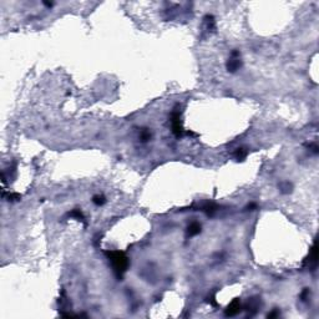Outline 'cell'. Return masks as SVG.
Wrapping results in <instances>:
<instances>
[{
  "label": "cell",
  "instance_id": "cell-1",
  "mask_svg": "<svg viewBox=\"0 0 319 319\" xmlns=\"http://www.w3.org/2000/svg\"><path fill=\"white\" fill-rule=\"evenodd\" d=\"M106 254L111 261V264L114 267V272L116 273V276L119 278H122L124 273L127 271V267H128V259L126 254L120 251H111V252H107Z\"/></svg>",
  "mask_w": 319,
  "mask_h": 319
},
{
  "label": "cell",
  "instance_id": "cell-2",
  "mask_svg": "<svg viewBox=\"0 0 319 319\" xmlns=\"http://www.w3.org/2000/svg\"><path fill=\"white\" fill-rule=\"evenodd\" d=\"M171 124H172V132L176 136H181L183 133L182 124H181V114L180 111H173L171 115Z\"/></svg>",
  "mask_w": 319,
  "mask_h": 319
},
{
  "label": "cell",
  "instance_id": "cell-3",
  "mask_svg": "<svg viewBox=\"0 0 319 319\" xmlns=\"http://www.w3.org/2000/svg\"><path fill=\"white\" fill-rule=\"evenodd\" d=\"M239 56H241L239 51H237V50H233V51H232V56H231V59H229L228 62H227V69H228V71L236 72L239 67H241L242 61H241V59H239Z\"/></svg>",
  "mask_w": 319,
  "mask_h": 319
},
{
  "label": "cell",
  "instance_id": "cell-4",
  "mask_svg": "<svg viewBox=\"0 0 319 319\" xmlns=\"http://www.w3.org/2000/svg\"><path fill=\"white\" fill-rule=\"evenodd\" d=\"M241 309H242V305H241V302H239V299H234V300H232L231 304L227 307V309H226V315H227V317H233V315H236V314H238L239 312H241Z\"/></svg>",
  "mask_w": 319,
  "mask_h": 319
},
{
  "label": "cell",
  "instance_id": "cell-5",
  "mask_svg": "<svg viewBox=\"0 0 319 319\" xmlns=\"http://www.w3.org/2000/svg\"><path fill=\"white\" fill-rule=\"evenodd\" d=\"M201 232V226L197 223V222H193V223H191L190 226H188V228H187V233H188V236H197L198 233Z\"/></svg>",
  "mask_w": 319,
  "mask_h": 319
},
{
  "label": "cell",
  "instance_id": "cell-6",
  "mask_svg": "<svg viewBox=\"0 0 319 319\" xmlns=\"http://www.w3.org/2000/svg\"><path fill=\"white\" fill-rule=\"evenodd\" d=\"M69 216L70 217H75L76 219H79V221H85V217H84V214H83V212L80 211V209H74V211H71L70 213H69Z\"/></svg>",
  "mask_w": 319,
  "mask_h": 319
},
{
  "label": "cell",
  "instance_id": "cell-7",
  "mask_svg": "<svg viewBox=\"0 0 319 319\" xmlns=\"http://www.w3.org/2000/svg\"><path fill=\"white\" fill-rule=\"evenodd\" d=\"M246 155H247V152H246L245 148H237V150H236V153H234V157H236L237 160H243V158L246 157Z\"/></svg>",
  "mask_w": 319,
  "mask_h": 319
},
{
  "label": "cell",
  "instance_id": "cell-8",
  "mask_svg": "<svg viewBox=\"0 0 319 319\" xmlns=\"http://www.w3.org/2000/svg\"><path fill=\"white\" fill-rule=\"evenodd\" d=\"M216 209H217V207H216L213 203H207L206 206H203V211H204L207 214H212Z\"/></svg>",
  "mask_w": 319,
  "mask_h": 319
},
{
  "label": "cell",
  "instance_id": "cell-9",
  "mask_svg": "<svg viewBox=\"0 0 319 319\" xmlns=\"http://www.w3.org/2000/svg\"><path fill=\"white\" fill-rule=\"evenodd\" d=\"M150 138H151V132H150L147 128L142 130V131H141V141L146 142V141H148Z\"/></svg>",
  "mask_w": 319,
  "mask_h": 319
},
{
  "label": "cell",
  "instance_id": "cell-10",
  "mask_svg": "<svg viewBox=\"0 0 319 319\" xmlns=\"http://www.w3.org/2000/svg\"><path fill=\"white\" fill-rule=\"evenodd\" d=\"M94 203L97 206H101L105 203V197L104 196H95L94 197Z\"/></svg>",
  "mask_w": 319,
  "mask_h": 319
},
{
  "label": "cell",
  "instance_id": "cell-11",
  "mask_svg": "<svg viewBox=\"0 0 319 319\" xmlns=\"http://www.w3.org/2000/svg\"><path fill=\"white\" fill-rule=\"evenodd\" d=\"M278 315H279V313H278L277 310H274V312H272V313H269V314H268V317H269V318H273V317H278Z\"/></svg>",
  "mask_w": 319,
  "mask_h": 319
}]
</instances>
